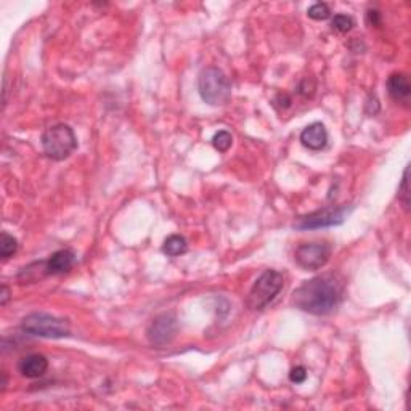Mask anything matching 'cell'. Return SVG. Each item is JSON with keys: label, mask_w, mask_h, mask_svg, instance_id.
Returning <instances> with one entry per match:
<instances>
[{"label": "cell", "mask_w": 411, "mask_h": 411, "mask_svg": "<svg viewBox=\"0 0 411 411\" xmlns=\"http://www.w3.org/2000/svg\"><path fill=\"white\" fill-rule=\"evenodd\" d=\"M331 257V246L328 243H304L296 249L294 261L304 270H320Z\"/></svg>", "instance_id": "8992f818"}, {"label": "cell", "mask_w": 411, "mask_h": 411, "mask_svg": "<svg viewBox=\"0 0 411 411\" xmlns=\"http://www.w3.org/2000/svg\"><path fill=\"white\" fill-rule=\"evenodd\" d=\"M307 379V370L304 366H296V368L291 370L290 373V381L294 384H302Z\"/></svg>", "instance_id": "d6986e66"}, {"label": "cell", "mask_w": 411, "mask_h": 411, "mask_svg": "<svg viewBox=\"0 0 411 411\" xmlns=\"http://www.w3.org/2000/svg\"><path fill=\"white\" fill-rule=\"evenodd\" d=\"M399 199L402 201L403 208L408 209L410 206V190H408V168L405 169L403 172V179H402V183H400V188H399Z\"/></svg>", "instance_id": "ac0fdd59"}, {"label": "cell", "mask_w": 411, "mask_h": 411, "mask_svg": "<svg viewBox=\"0 0 411 411\" xmlns=\"http://www.w3.org/2000/svg\"><path fill=\"white\" fill-rule=\"evenodd\" d=\"M76 263V254L71 249H60V251L53 252L50 259L46 261L47 273L48 275H63L68 273L74 267Z\"/></svg>", "instance_id": "30bf717a"}, {"label": "cell", "mask_w": 411, "mask_h": 411, "mask_svg": "<svg viewBox=\"0 0 411 411\" xmlns=\"http://www.w3.org/2000/svg\"><path fill=\"white\" fill-rule=\"evenodd\" d=\"M0 305H5L8 302V297H10V290L5 285H2V294H0Z\"/></svg>", "instance_id": "44dd1931"}, {"label": "cell", "mask_w": 411, "mask_h": 411, "mask_svg": "<svg viewBox=\"0 0 411 411\" xmlns=\"http://www.w3.org/2000/svg\"><path fill=\"white\" fill-rule=\"evenodd\" d=\"M347 214H349V208H347V206H337V208L331 206V208L317 210V212L308 214L305 217L299 219L294 227L299 230H318L334 227V225H341L344 222Z\"/></svg>", "instance_id": "52a82bcc"}, {"label": "cell", "mask_w": 411, "mask_h": 411, "mask_svg": "<svg viewBox=\"0 0 411 411\" xmlns=\"http://www.w3.org/2000/svg\"><path fill=\"white\" fill-rule=\"evenodd\" d=\"M175 332H177V320L172 313H163V315L156 317L153 321L150 323L148 331V341L153 345H166L174 339Z\"/></svg>", "instance_id": "ba28073f"}, {"label": "cell", "mask_w": 411, "mask_h": 411, "mask_svg": "<svg viewBox=\"0 0 411 411\" xmlns=\"http://www.w3.org/2000/svg\"><path fill=\"white\" fill-rule=\"evenodd\" d=\"M42 148L53 161H65L77 148L74 130L68 124H55L46 129L42 134Z\"/></svg>", "instance_id": "3957f363"}, {"label": "cell", "mask_w": 411, "mask_h": 411, "mask_svg": "<svg viewBox=\"0 0 411 411\" xmlns=\"http://www.w3.org/2000/svg\"><path fill=\"white\" fill-rule=\"evenodd\" d=\"M21 330L26 334L47 337V339H61L70 336L71 326L65 318H58L43 312L29 313L21 320Z\"/></svg>", "instance_id": "277c9868"}, {"label": "cell", "mask_w": 411, "mask_h": 411, "mask_svg": "<svg viewBox=\"0 0 411 411\" xmlns=\"http://www.w3.org/2000/svg\"><path fill=\"white\" fill-rule=\"evenodd\" d=\"M198 92L204 103L210 106H222L232 97V84L219 68H206L198 77Z\"/></svg>", "instance_id": "7a4b0ae2"}, {"label": "cell", "mask_w": 411, "mask_h": 411, "mask_svg": "<svg viewBox=\"0 0 411 411\" xmlns=\"http://www.w3.org/2000/svg\"><path fill=\"white\" fill-rule=\"evenodd\" d=\"M17 251H18L17 238H13L12 234H8L7 232H3L2 237H0V257H2L3 261H7V259L12 257Z\"/></svg>", "instance_id": "5bb4252c"}, {"label": "cell", "mask_w": 411, "mask_h": 411, "mask_svg": "<svg viewBox=\"0 0 411 411\" xmlns=\"http://www.w3.org/2000/svg\"><path fill=\"white\" fill-rule=\"evenodd\" d=\"M232 143H233V137L227 130L217 132V134H215L214 139H212L214 148L217 151H220V153H225V151H228L230 146H232Z\"/></svg>", "instance_id": "2e32d148"}, {"label": "cell", "mask_w": 411, "mask_h": 411, "mask_svg": "<svg viewBox=\"0 0 411 411\" xmlns=\"http://www.w3.org/2000/svg\"><path fill=\"white\" fill-rule=\"evenodd\" d=\"M366 24H368V26H379L381 13L378 10H370V12L366 13Z\"/></svg>", "instance_id": "ffe728a7"}, {"label": "cell", "mask_w": 411, "mask_h": 411, "mask_svg": "<svg viewBox=\"0 0 411 411\" xmlns=\"http://www.w3.org/2000/svg\"><path fill=\"white\" fill-rule=\"evenodd\" d=\"M388 92L394 101L407 103L411 95V86L407 74H403V72L390 74L388 79Z\"/></svg>", "instance_id": "7c38bea8"}, {"label": "cell", "mask_w": 411, "mask_h": 411, "mask_svg": "<svg viewBox=\"0 0 411 411\" xmlns=\"http://www.w3.org/2000/svg\"><path fill=\"white\" fill-rule=\"evenodd\" d=\"M331 26H332V29H336L337 32L345 34V32L352 31V28L355 26V21H354V18L349 17V14H336V17L332 18Z\"/></svg>", "instance_id": "e0dca14e"}, {"label": "cell", "mask_w": 411, "mask_h": 411, "mask_svg": "<svg viewBox=\"0 0 411 411\" xmlns=\"http://www.w3.org/2000/svg\"><path fill=\"white\" fill-rule=\"evenodd\" d=\"M344 283L334 273L315 277L292 292V305L310 315H328L341 304Z\"/></svg>", "instance_id": "6da1fadb"}, {"label": "cell", "mask_w": 411, "mask_h": 411, "mask_svg": "<svg viewBox=\"0 0 411 411\" xmlns=\"http://www.w3.org/2000/svg\"><path fill=\"white\" fill-rule=\"evenodd\" d=\"M187 249H188V243L182 234H170V237L164 241V246H163L164 254H168L169 257L182 256V254L187 252Z\"/></svg>", "instance_id": "4fadbf2b"}, {"label": "cell", "mask_w": 411, "mask_h": 411, "mask_svg": "<svg viewBox=\"0 0 411 411\" xmlns=\"http://www.w3.org/2000/svg\"><path fill=\"white\" fill-rule=\"evenodd\" d=\"M285 285V278L277 270H265L261 277L254 281L251 290H249L246 304L252 310H262L265 308L275 297L280 294Z\"/></svg>", "instance_id": "5b68a950"}, {"label": "cell", "mask_w": 411, "mask_h": 411, "mask_svg": "<svg viewBox=\"0 0 411 411\" xmlns=\"http://www.w3.org/2000/svg\"><path fill=\"white\" fill-rule=\"evenodd\" d=\"M307 14L308 18L315 19V21H325V19L331 17V10L328 7V3L318 2V3H313L312 7L307 10Z\"/></svg>", "instance_id": "9a60e30c"}, {"label": "cell", "mask_w": 411, "mask_h": 411, "mask_svg": "<svg viewBox=\"0 0 411 411\" xmlns=\"http://www.w3.org/2000/svg\"><path fill=\"white\" fill-rule=\"evenodd\" d=\"M18 370L24 378H29V379L41 378V376L47 373L48 360L41 354L26 355L24 359H21V361H19Z\"/></svg>", "instance_id": "8fae6325"}, {"label": "cell", "mask_w": 411, "mask_h": 411, "mask_svg": "<svg viewBox=\"0 0 411 411\" xmlns=\"http://www.w3.org/2000/svg\"><path fill=\"white\" fill-rule=\"evenodd\" d=\"M301 143L312 151H320L328 143V130L321 122L307 126L301 134Z\"/></svg>", "instance_id": "9c48e42d"}]
</instances>
